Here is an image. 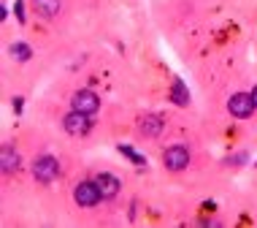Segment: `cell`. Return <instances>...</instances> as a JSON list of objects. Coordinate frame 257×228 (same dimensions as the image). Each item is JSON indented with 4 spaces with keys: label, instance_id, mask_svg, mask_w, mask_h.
Masks as SVG:
<instances>
[{
    "label": "cell",
    "instance_id": "6da1fadb",
    "mask_svg": "<svg viewBox=\"0 0 257 228\" xmlns=\"http://www.w3.org/2000/svg\"><path fill=\"white\" fill-rule=\"evenodd\" d=\"M33 174H36L38 182H54L60 174V163L54 161L52 155H41L36 163H33Z\"/></svg>",
    "mask_w": 257,
    "mask_h": 228
},
{
    "label": "cell",
    "instance_id": "7a4b0ae2",
    "mask_svg": "<svg viewBox=\"0 0 257 228\" xmlns=\"http://www.w3.org/2000/svg\"><path fill=\"white\" fill-rule=\"evenodd\" d=\"M163 161H165V169L182 171V169H187V163H190V149L182 147V144L168 147V149H165V155H163Z\"/></svg>",
    "mask_w": 257,
    "mask_h": 228
},
{
    "label": "cell",
    "instance_id": "3957f363",
    "mask_svg": "<svg viewBox=\"0 0 257 228\" xmlns=\"http://www.w3.org/2000/svg\"><path fill=\"white\" fill-rule=\"evenodd\" d=\"M73 198H76V204L79 206H95L100 201V190H98V185L95 182H79L76 185V190H73Z\"/></svg>",
    "mask_w": 257,
    "mask_h": 228
},
{
    "label": "cell",
    "instance_id": "277c9868",
    "mask_svg": "<svg viewBox=\"0 0 257 228\" xmlns=\"http://www.w3.org/2000/svg\"><path fill=\"white\" fill-rule=\"evenodd\" d=\"M227 109H230V114L233 117H238V120H246L249 114L254 112V101H252V95H246V93H235L230 101H227Z\"/></svg>",
    "mask_w": 257,
    "mask_h": 228
},
{
    "label": "cell",
    "instance_id": "5b68a950",
    "mask_svg": "<svg viewBox=\"0 0 257 228\" xmlns=\"http://www.w3.org/2000/svg\"><path fill=\"white\" fill-rule=\"evenodd\" d=\"M71 103H73L76 112H84V114H95L100 109V98L92 93V90H79Z\"/></svg>",
    "mask_w": 257,
    "mask_h": 228
},
{
    "label": "cell",
    "instance_id": "8992f818",
    "mask_svg": "<svg viewBox=\"0 0 257 228\" xmlns=\"http://www.w3.org/2000/svg\"><path fill=\"white\" fill-rule=\"evenodd\" d=\"M62 125H65V130L71 136H84L89 128H92V122H89V114H84V112H73L65 117V120H62Z\"/></svg>",
    "mask_w": 257,
    "mask_h": 228
},
{
    "label": "cell",
    "instance_id": "52a82bcc",
    "mask_svg": "<svg viewBox=\"0 0 257 228\" xmlns=\"http://www.w3.org/2000/svg\"><path fill=\"white\" fill-rule=\"evenodd\" d=\"M95 185H98L103 198H114L116 193H119V179H116L114 174H106V171H100V174L95 177Z\"/></svg>",
    "mask_w": 257,
    "mask_h": 228
},
{
    "label": "cell",
    "instance_id": "ba28073f",
    "mask_svg": "<svg viewBox=\"0 0 257 228\" xmlns=\"http://www.w3.org/2000/svg\"><path fill=\"white\" fill-rule=\"evenodd\" d=\"M138 128H141L144 136L155 139V136H160V130H163V120H160L157 114H147V117L141 120V125H138Z\"/></svg>",
    "mask_w": 257,
    "mask_h": 228
},
{
    "label": "cell",
    "instance_id": "9c48e42d",
    "mask_svg": "<svg viewBox=\"0 0 257 228\" xmlns=\"http://www.w3.org/2000/svg\"><path fill=\"white\" fill-rule=\"evenodd\" d=\"M171 101L176 106H190V90L184 87L182 79H173V87H171Z\"/></svg>",
    "mask_w": 257,
    "mask_h": 228
},
{
    "label": "cell",
    "instance_id": "30bf717a",
    "mask_svg": "<svg viewBox=\"0 0 257 228\" xmlns=\"http://www.w3.org/2000/svg\"><path fill=\"white\" fill-rule=\"evenodd\" d=\"M33 6H36V11L46 19H52L60 14V0H33Z\"/></svg>",
    "mask_w": 257,
    "mask_h": 228
},
{
    "label": "cell",
    "instance_id": "8fae6325",
    "mask_svg": "<svg viewBox=\"0 0 257 228\" xmlns=\"http://www.w3.org/2000/svg\"><path fill=\"white\" fill-rule=\"evenodd\" d=\"M0 163H3V171H6V174H11V171H17V169H19V155H17V149H11V147H3V155H0Z\"/></svg>",
    "mask_w": 257,
    "mask_h": 228
},
{
    "label": "cell",
    "instance_id": "7c38bea8",
    "mask_svg": "<svg viewBox=\"0 0 257 228\" xmlns=\"http://www.w3.org/2000/svg\"><path fill=\"white\" fill-rule=\"evenodd\" d=\"M11 54L19 60V63H27L33 52H30V46H27V44H22V41H19V44H14V46H11Z\"/></svg>",
    "mask_w": 257,
    "mask_h": 228
},
{
    "label": "cell",
    "instance_id": "4fadbf2b",
    "mask_svg": "<svg viewBox=\"0 0 257 228\" xmlns=\"http://www.w3.org/2000/svg\"><path fill=\"white\" fill-rule=\"evenodd\" d=\"M119 152H122V155H127V158H130V161H133L136 166H144V163H147V158H144V155H138V152H136L133 147H124V144H119Z\"/></svg>",
    "mask_w": 257,
    "mask_h": 228
},
{
    "label": "cell",
    "instance_id": "5bb4252c",
    "mask_svg": "<svg viewBox=\"0 0 257 228\" xmlns=\"http://www.w3.org/2000/svg\"><path fill=\"white\" fill-rule=\"evenodd\" d=\"M14 11H17V19H19V22H25V3H22V0H17Z\"/></svg>",
    "mask_w": 257,
    "mask_h": 228
},
{
    "label": "cell",
    "instance_id": "9a60e30c",
    "mask_svg": "<svg viewBox=\"0 0 257 228\" xmlns=\"http://www.w3.org/2000/svg\"><path fill=\"white\" fill-rule=\"evenodd\" d=\"M14 112H17V114L22 112V98H14Z\"/></svg>",
    "mask_w": 257,
    "mask_h": 228
},
{
    "label": "cell",
    "instance_id": "2e32d148",
    "mask_svg": "<svg viewBox=\"0 0 257 228\" xmlns=\"http://www.w3.org/2000/svg\"><path fill=\"white\" fill-rule=\"evenodd\" d=\"M252 101H254V106H257V87L252 90Z\"/></svg>",
    "mask_w": 257,
    "mask_h": 228
}]
</instances>
